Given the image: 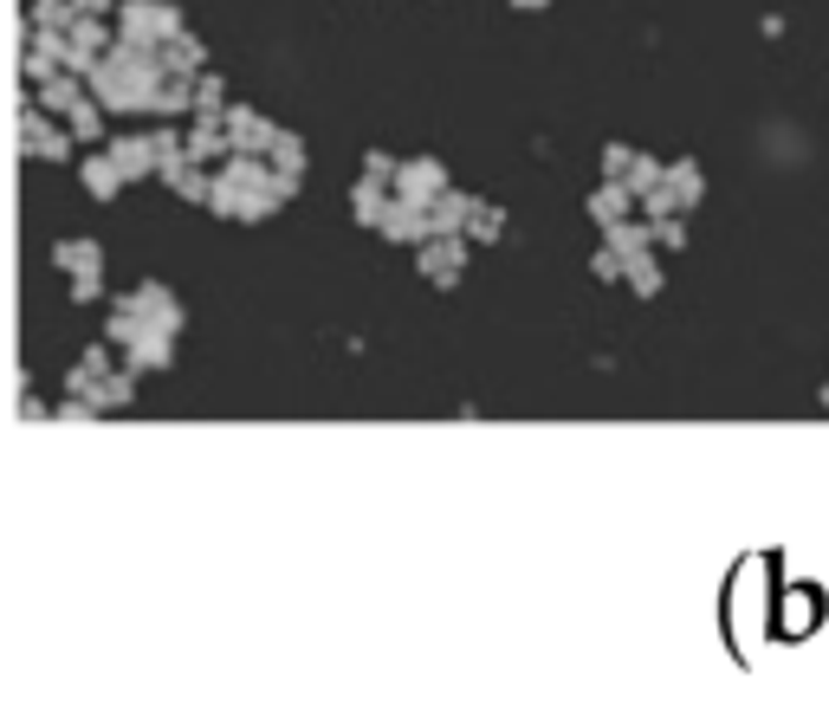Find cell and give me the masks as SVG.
Instances as JSON below:
<instances>
[{
	"label": "cell",
	"instance_id": "9c48e42d",
	"mask_svg": "<svg viewBox=\"0 0 829 706\" xmlns=\"http://www.w3.org/2000/svg\"><path fill=\"white\" fill-rule=\"evenodd\" d=\"M383 234H389V240H428V208L396 195V202H389V214H383Z\"/></svg>",
	"mask_w": 829,
	"mask_h": 706
},
{
	"label": "cell",
	"instance_id": "7402d4cb",
	"mask_svg": "<svg viewBox=\"0 0 829 706\" xmlns=\"http://www.w3.org/2000/svg\"><path fill=\"white\" fill-rule=\"evenodd\" d=\"M130 356H137L143 369H162V363H169V331H156V324H149L137 344H130Z\"/></svg>",
	"mask_w": 829,
	"mask_h": 706
},
{
	"label": "cell",
	"instance_id": "8992f818",
	"mask_svg": "<svg viewBox=\"0 0 829 706\" xmlns=\"http://www.w3.org/2000/svg\"><path fill=\"white\" fill-rule=\"evenodd\" d=\"M273 124L266 117H253V111H227V149L234 156H253V149H273Z\"/></svg>",
	"mask_w": 829,
	"mask_h": 706
},
{
	"label": "cell",
	"instance_id": "1f68e13d",
	"mask_svg": "<svg viewBox=\"0 0 829 706\" xmlns=\"http://www.w3.org/2000/svg\"><path fill=\"white\" fill-rule=\"evenodd\" d=\"M71 298H78V305L104 298V280H98V273H71Z\"/></svg>",
	"mask_w": 829,
	"mask_h": 706
},
{
	"label": "cell",
	"instance_id": "30bf717a",
	"mask_svg": "<svg viewBox=\"0 0 829 706\" xmlns=\"http://www.w3.org/2000/svg\"><path fill=\"white\" fill-rule=\"evenodd\" d=\"M628 202H635V189H628V182H603V189H590V220L622 227V220H628Z\"/></svg>",
	"mask_w": 829,
	"mask_h": 706
},
{
	"label": "cell",
	"instance_id": "5bb4252c",
	"mask_svg": "<svg viewBox=\"0 0 829 706\" xmlns=\"http://www.w3.org/2000/svg\"><path fill=\"white\" fill-rule=\"evenodd\" d=\"M53 260H59L66 273H98V266H104V247H98V240H59Z\"/></svg>",
	"mask_w": 829,
	"mask_h": 706
},
{
	"label": "cell",
	"instance_id": "603a6c76",
	"mask_svg": "<svg viewBox=\"0 0 829 706\" xmlns=\"http://www.w3.org/2000/svg\"><path fill=\"white\" fill-rule=\"evenodd\" d=\"M648 240H655V234H648V227H635V220L610 227V247H616L622 260H641V253H648Z\"/></svg>",
	"mask_w": 829,
	"mask_h": 706
},
{
	"label": "cell",
	"instance_id": "8d00e7d4",
	"mask_svg": "<svg viewBox=\"0 0 829 706\" xmlns=\"http://www.w3.org/2000/svg\"><path fill=\"white\" fill-rule=\"evenodd\" d=\"M824 409H829V383H824Z\"/></svg>",
	"mask_w": 829,
	"mask_h": 706
},
{
	"label": "cell",
	"instance_id": "f1b7e54d",
	"mask_svg": "<svg viewBox=\"0 0 829 706\" xmlns=\"http://www.w3.org/2000/svg\"><path fill=\"white\" fill-rule=\"evenodd\" d=\"M467 227H474V240H499V234H506V214H499V208H486V202H480Z\"/></svg>",
	"mask_w": 829,
	"mask_h": 706
},
{
	"label": "cell",
	"instance_id": "d6986e66",
	"mask_svg": "<svg viewBox=\"0 0 829 706\" xmlns=\"http://www.w3.org/2000/svg\"><path fill=\"white\" fill-rule=\"evenodd\" d=\"M202 39H195V33H175V39H169V59H162V66L169 71H202Z\"/></svg>",
	"mask_w": 829,
	"mask_h": 706
},
{
	"label": "cell",
	"instance_id": "8fae6325",
	"mask_svg": "<svg viewBox=\"0 0 829 706\" xmlns=\"http://www.w3.org/2000/svg\"><path fill=\"white\" fill-rule=\"evenodd\" d=\"M66 53H71V39H66V33H39V39H33V53H26V71H33V78L46 84L53 71L66 66Z\"/></svg>",
	"mask_w": 829,
	"mask_h": 706
},
{
	"label": "cell",
	"instance_id": "484cf974",
	"mask_svg": "<svg viewBox=\"0 0 829 706\" xmlns=\"http://www.w3.org/2000/svg\"><path fill=\"white\" fill-rule=\"evenodd\" d=\"M661 182H668V169H661L655 156H635V162H628V189H635V195H648V189H661Z\"/></svg>",
	"mask_w": 829,
	"mask_h": 706
},
{
	"label": "cell",
	"instance_id": "44dd1931",
	"mask_svg": "<svg viewBox=\"0 0 829 706\" xmlns=\"http://www.w3.org/2000/svg\"><path fill=\"white\" fill-rule=\"evenodd\" d=\"M668 189L681 195V208H700V195H706V182H700L693 162H674V169H668Z\"/></svg>",
	"mask_w": 829,
	"mask_h": 706
},
{
	"label": "cell",
	"instance_id": "e0dca14e",
	"mask_svg": "<svg viewBox=\"0 0 829 706\" xmlns=\"http://www.w3.org/2000/svg\"><path fill=\"white\" fill-rule=\"evenodd\" d=\"M156 175H162L175 195H189V202H207V195H214V182H202V175H195V162H162Z\"/></svg>",
	"mask_w": 829,
	"mask_h": 706
},
{
	"label": "cell",
	"instance_id": "d4e9b609",
	"mask_svg": "<svg viewBox=\"0 0 829 706\" xmlns=\"http://www.w3.org/2000/svg\"><path fill=\"white\" fill-rule=\"evenodd\" d=\"M33 20H39V33H59V26L78 20V7L71 0H33Z\"/></svg>",
	"mask_w": 829,
	"mask_h": 706
},
{
	"label": "cell",
	"instance_id": "5b68a950",
	"mask_svg": "<svg viewBox=\"0 0 829 706\" xmlns=\"http://www.w3.org/2000/svg\"><path fill=\"white\" fill-rule=\"evenodd\" d=\"M389 189H396L402 202H421V208H428V202L447 189V175H441V162H409V169H396V182H389Z\"/></svg>",
	"mask_w": 829,
	"mask_h": 706
},
{
	"label": "cell",
	"instance_id": "ac0fdd59",
	"mask_svg": "<svg viewBox=\"0 0 829 706\" xmlns=\"http://www.w3.org/2000/svg\"><path fill=\"white\" fill-rule=\"evenodd\" d=\"M66 130H71V137H78V143H98V137H104V117H98V98H84V104H71Z\"/></svg>",
	"mask_w": 829,
	"mask_h": 706
},
{
	"label": "cell",
	"instance_id": "7a4b0ae2",
	"mask_svg": "<svg viewBox=\"0 0 829 706\" xmlns=\"http://www.w3.org/2000/svg\"><path fill=\"white\" fill-rule=\"evenodd\" d=\"M207 202H214L220 220H266V214L279 208L273 195H253V189H234V182H214V195H207Z\"/></svg>",
	"mask_w": 829,
	"mask_h": 706
},
{
	"label": "cell",
	"instance_id": "f546056e",
	"mask_svg": "<svg viewBox=\"0 0 829 706\" xmlns=\"http://www.w3.org/2000/svg\"><path fill=\"white\" fill-rule=\"evenodd\" d=\"M590 273H597V280H622V273H628V260H622L616 247H603V253L590 260Z\"/></svg>",
	"mask_w": 829,
	"mask_h": 706
},
{
	"label": "cell",
	"instance_id": "836d02e7",
	"mask_svg": "<svg viewBox=\"0 0 829 706\" xmlns=\"http://www.w3.org/2000/svg\"><path fill=\"white\" fill-rule=\"evenodd\" d=\"M655 240H661V247H681V240H688V227L668 214V220H655Z\"/></svg>",
	"mask_w": 829,
	"mask_h": 706
},
{
	"label": "cell",
	"instance_id": "cb8c5ba5",
	"mask_svg": "<svg viewBox=\"0 0 829 706\" xmlns=\"http://www.w3.org/2000/svg\"><path fill=\"white\" fill-rule=\"evenodd\" d=\"M273 169L279 175H298V169H305V143L292 137V130H279L273 137Z\"/></svg>",
	"mask_w": 829,
	"mask_h": 706
},
{
	"label": "cell",
	"instance_id": "d590c367",
	"mask_svg": "<svg viewBox=\"0 0 829 706\" xmlns=\"http://www.w3.org/2000/svg\"><path fill=\"white\" fill-rule=\"evenodd\" d=\"M512 7H552V0H512Z\"/></svg>",
	"mask_w": 829,
	"mask_h": 706
},
{
	"label": "cell",
	"instance_id": "9a60e30c",
	"mask_svg": "<svg viewBox=\"0 0 829 706\" xmlns=\"http://www.w3.org/2000/svg\"><path fill=\"white\" fill-rule=\"evenodd\" d=\"M84 189H91L98 202H111V195L124 189V169H117L111 156H84Z\"/></svg>",
	"mask_w": 829,
	"mask_h": 706
},
{
	"label": "cell",
	"instance_id": "83f0119b",
	"mask_svg": "<svg viewBox=\"0 0 829 706\" xmlns=\"http://www.w3.org/2000/svg\"><path fill=\"white\" fill-rule=\"evenodd\" d=\"M207 156H234V149H227V143H220V130L202 117V130L189 137V162H207Z\"/></svg>",
	"mask_w": 829,
	"mask_h": 706
},
{
	"label": "cell",
	"instance_id": "d6a6232c",
	"mask_svg": "<svg viewBox=\"0 0 829 706\" xmlns=\"http://www.w3.org/2000/svg\"><path fill=\"white\" fill-rule=\"evenodd\" d=\"M363 175H370V182H396V162H389L383 149H370V156H363Z\"/></svg>",
	"mask_w": 829,
	"mask_h": 706
},
{
	"label": "cell",
	"instance_id": "7c38bea8",
	"mask_svg": "<svg viewBox=\"0 0 829 706\" xmlns=\"http://www.w3.org/2000/svg\"><path fill=\"white\" fill-rule=\"evenodd\" d=\"M389 202H396V195H389L383 182H370V175H363V182L350 189V208H356V220H363V227H383V214H389Z\"/></svg>",
	"mask_w": 829,
	"mask_h": 706
},
{
	"label": "cell",
	"instance_id": "52a82bcc",
	"mask_svg": "<svg viewBox=\"0 0 829 706\" xmlns=\"http://www.w3.org/2000/svg\"><path fill=\"white\" fill-rule=\"evenodd\" d=\"M474 195H461V189H441L434 202H428V234H454V227H467L474 220Z\"/></svg>",
	"mask_w": 829,
	"mask_h": 706
},
{
	"label": "cell",
	"instance_id": "3957f363",
	"mask_svg": "<svg viewBox=\"0 0 829 706\" xmlns=\"http://www.w3.org/2000/svg\"><path fill=\"white\" fill-rule=\"evenodd\" d=\"M461 266H467V247H461L454 234H441V240H428V247H421V280L454 285V280H461Z\"/></svg>",
	"mask_w": 829,
	"mask_h": 706
},
{
	"label": "cell",
	"instance_id": "4fadbf2b",
	"mask_svg": "<svg viewBox=\"0 0 829 706\" xmlns=\"http://www.w3.org/2000/svg\"><path fill=\"white\" fill-rule=\"evenodd\" d=\"M149 111H162V117H182V111H195V78H189V71H182V78H162Z\"/></svg>",
	"mask_w": 829,
	"mask_h": 706
},
{
	"label": "cell",
	"instance_id": "4316f807",
	"mask_svg": "<svg viewBox=\"0 0 829 706\" xmlns=\"http://www.w3.org/2000/svg\"><path fill=\"white\" fill-rule=\"evenodd\" d=\"M622 280L635 285V292H641V298H655V292H661V266H655V260H648V253H641V260H628V273H622Z\"/></svg>",
	"mask_w": 829,
	"mask_h": 706
},
{
	"label": "cell",
	"instance_id": "e575fe53",
	"mask_svg": "<svg viewBox=\"0 0 829 706\" xmlns=\"http://www.w3.org/2000/svg\"><path fill=\"white\" fill-rule=\"evenodd\" d=\"M78 13H104V7H117V0H71Z\"/></svg>",
	"mask_w": 829,
	"mask_h": 706
},
{
	"label": "cell",
	"instance_id": "ba28073f",
	"mask_svg": "<svg viewBox=\"0 0 829 706\" xmlns=\"http://www.w3.org/2000/svg\"><path fill=\"white\" fill-rule=\"evenodd\" d=\"M117 169H124V182H137V175H149L156 169V149H149V137H111V149H104Z\"/></svg>",
	"mask_w": 829,
	"mask_h": 706
},
{
	"label": "cell",
	"instance_id": "6da1fadb",
	"mask_svg": "<svg viewBox=\"0 0 829 706\" xmlns=\"http://www.w3.org/2000/svg\"><path fill=\"white\" fill-rule=\"evenodd\" d=\"M175 33H182L175 7H162V0H130V7H124V39H130V46H149V39H175Z\"/></svg>",
	"mask_w": 829,
	"mask_h": 706
},
{
	"label": "cell",
	"instance_id": "277c9868",
	"mask_svg": "<svg viewBox=\"0 0 829 706\" xmlns=\"http://www.w3.org/2000/svg\"><path fill=\"white\" fill-rule=\"evenodd\" d=\"M130 305L143 311V324H156V331H182V305H175V292H162V285H137V292H124Z\"/></svg>",
	"mask_w": 829,
	"mask_h": 706
},
{
	"label": "cell",
	"instance_id": "ffe728a7",
	"mask_svg": "<svg viewBox=\"0 0 829 706\" xmlns=\"http://www.w3.org/2000/svg\"><path fill=\"white\" fill-rule=\"evenodd\" d=\"M195 111H202L207 124H214V117L227 111V84H220L214 71H202V78H195Z\"/></svg>",
	"mask_w": 829,
	"mask_h": 706
},
{
	"label": "cell",
	"instance_id": "4dcf8cb0",
	"mask_svg": "<svg viewBox=\"0 0 829 706\" xmlns=\"http://www.w3.org/2000/svg\"><path fill=\"white\" fill-rule=\"evenodd\" d=\"M628 162H635V149H628V143H610V149H603V169H610V182H622V175H628Z\"/></svg>",
	"mask_w": 829,
	"mask_h": 706
},
{
	"label": "cell",
	"instance_id": "2e32d148",
	"mask_svg": "<svg viewBox=\"0 0 829 706\" xmlns=\"http://www.w3.org/2000/svg\"><path fill=\"white\" fill-rule=\"evenodd\" d=\"M39 104H46L53 117H71V104H84V91H78V78H66V71H53V78L39 84Z\"/></svg>",
	"mask_w": 829,
	"mask_h": 706
}]
</instances>
